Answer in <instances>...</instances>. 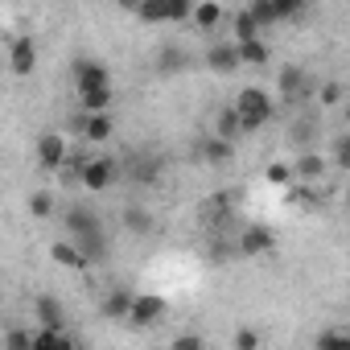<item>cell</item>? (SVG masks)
<instances>
[{
  "instance_id": "obj_16",
  "label": "cell",
  "mask_w": 350,
  "mask_h": 350,
  "mask_svg": "<svg viewBox=\"0 0 350 350\" xmlns=\"http://www.w3.org/2000/svg\"><path fill=\"white\" fill-rule=\"evenodd\" d=\"M33 313H38L42 325H62V321H66V317H62V301L50 297V293H42V297L33 301Z\"/></svg>"
},
{
  "instance_id": "obj_25",
  "label": "cell",
  "mask_w": 350,
  "mask_h": 350,
  "mask_svg": "<svg viewBox=\"0 0 350 350\" xmlns=\"http://www.w3.org/2000/svg\"><path fill=\"white\" fill-rule=\"evenodd\" d=\"M247 13L260 21V29H264V25H276V9H272V0H252Z\"/></svg>"
},
{
  "instance_id": "obj_23",
  "label": "cell",
  "mask_w": 350,
  "mask_h": 350,
  "mask_svg": "<svg viewBox=\"0 0 350 350\" xmlns=\"http://www.w3.org/2000/svg\"><path fill=\"white\" fill-rule=\"evenodd\" d=\"M29 215H33V219H50V215H54V194H50V190L29 194Z\"/></svg>"
},
{
  "instance_id": "obj_27",
  "label": "cell",
  "mask_w": 350,
  "mask_h": 350,
  "mask_svg": "<svg viewBox=\"0 0 350 350\" xmlns=\"http://www.w3.org/2000/svg\"><path fill=\"white\" fill-rule=\"evenodd\" d=\"M272 9H276V21H293L305 9V0H272Z\"/></svg>"
},
{
  "instance_id": "obj_6",
  "label": "cell",
  "mask_w": 350,
  "mask_h": 350,
  "mask_svg": "<svg viewBox=\"0 0 350 350\" xmlns=\"http://www.w3.org/2000/svg\"><path fill=\"white\" fill-rule=\"evenodd\" d=\"M235 252H239V256H268V252H276V231L252 223V227L235 239Z\"/></svg>"
},
{
  "instance_id": "obj_10",
  "label": "cell",
  "mask_w": 350,
  "mask_h": 350,
  "mask_svg": "<svg viewBox=\"0 0 350 350\" xmlns=\"http://www.w3.org/2000/svg\"><path fill=\"white\" fill-rule=\"evenodd\" d=\"M321 173H325V157L317 148H305L297 157V165H293V182H317Z\"/></svg>"
},
{
  "instance_id": "obj_13",
  "label": "cell",
  "mask_w": 350,
  "mask_h": 350,
  "mask_svg": "<svg viewBox=\"0 0 350 350\" xmlns=\"http://www.w3.org/2000/svg\"><path fill=\"white\" fill-rule=\"evenodd\" d=\"M50 256H54V264H62V268H70V272H87V256H83L70 239H58V243L50 247Z\"/></svg>"
},
{
  "instance_id": "obj_2",
  "label": "cell",
  "mask_w": 350,
  "mask_h": 350,
  "mask_svg": "<svg viewBox=\"0 0 350 350\" xmlns=\"http://www.w3.org/2000/svg\"><path fill=\"white\" fill-rule=\"evenodd\" d=\"M231 107H235V116H239V128H243V132H260V128L272 120V111H276V107H272V95H268L264 87H243V91L235 95V103H231Z\"/></svg>"
},
{
  "instance_id": "obj_24",
  "label": "cell",
  "mask_w": 350,
  "mask_h": 350,
  "mask_svg": "<svg viewBox=\"0 0 350 350\" xmlns=\"http://www.w3.org/2000/svg\"><path fill=\"white\" fill-rule=\"evenodd\" d=\"M124 227L136 231V235H148V231H152V215H144V211H124Z\"/></svg>"
},
{
  "instance_id": "obj_35",
  "label": "cell",
  "mask_w": 350,
  "mask_h": 350,
  "mask_svg": "<svg viewBox=\"0 0 350 350\" xmlns=\"http://www.w3.org/2000/svg\"><path fill=\"white\" fill-rule=\"evenodd\" d=\"M219 5H223V0H219Z\"/></svg>"
},
{
  "instance_id": "obj_11",
  "label": "cell",
  "mask_w": 350,
  "mask_h": 350,
  "mask_svg": "<svg viewBox=\"0 0 350 350\" xmlns=\"http://www.w3.org/2000/svg\"><path fill=\"white\" fill-rule=\"evenodd\" d=\"M309 87H313V79H309L301 66H284V70H280V91H284L288 99H305Z\"/></svg>"
},
{
  "instance_id": "obj_30",
  "label": "cell",
  "mask_w": 350,
  "mask_h": 350,
  "mask_svg": "<svg viewBox=\"0 0 350 350\" xmlns=\"http://www.w3.org/2000/svg\"><path fill=\"white\" fill-rule=\"evenodd\" d=\"M235 346H239V350H256V346H260V334H256V329H239V334H235Z\"/></svg>"
},
{
  "instance_id": "obj_17",
  "label": "cell",
  "mask_w": 350,
  "mask_h": 350,
  "mask_svg": "<svg viewBox=\"0 0 350 350\" xmlns=\"http://www.w3.org/2000/svg\"><path fill=\"white\" fill-rule=\"evenodd\" d=\"M190 21H194L198 29H215V25L223 21V5H219V0H202V5L190 9Z\"/></svg>"
},
{
  "instance_id": "obj_32",
  "label": "cell",
  "mask_w": 350,
  "mask_h": 350,
  "mask_svg": "<svg viewBox=\"0 0 350 350\" xmlns=\"http://www.w3.org/2000/svg\"><path fill=\"white\" fill-rule=\"evenodd\" d=\"M350 342V334H321L317 338V346H346Z\"/></svg>"
},
{
  "instance_id": "obj_21",
  "label": "cell",
  "mask_w": 350,
  "mask_h": 350,
  "mask_svg": "<svg viewBox=\"0 0 350 350\" xmlns=\"http://www.w3.org/2000/svg\"><path fill=\"white\" fill-rule=\"evenodd\" d=\"M202 161H211V165H219V161H231V140H223V136L206 140V144H202Z\"/></svg>"
},
{
  "instance_id": "obj_3",
  "label": "cell",
  "mask_w": 350,
  "mask_h": 350,
  "mask_svg": "<svg viewBox=\"0 0 350 350\" xmlns=\"http://www.w3.org/2000/svg\"><path fill=\"white\" fill-rule=\"evenodd\" d=\"M194 9V0H140L136 17L144 25H165V21H186Z\"/></svg>"
},
{
  "instance_id": "obj_22",
  "label": "cell",
  "mask_w": 350,
  "mask_h": 350,
  "mask_svg": "<svg viewBox=\"0 0 350 350\" xmlns=\"http://www.w3.org/2000/svg\"><path fill=\"white\" fill-rule=\"evenodd\" d=\"M260 33H264V29H260V21L243 9V13L235 17V42H247V38H260Z\"/></svg>"
},
{
  "instance_id": "obj_8",
  "label": "cell",
  "mask_w": 350,
  "mask_h": 350,
  "mask_svg": "<svg viewBox=\"0 0 350 350\" xmlns=\"http://www.w3.org/2000/svg\"><path fill=\"white\" fill-rule=\"evenodd\" d=\"M9 66H13V75H21V79L33 75V66H38V46H33V38H13V46H9Z\"/></svg>"
},
{
  "instance_id": "obj_20",
  "label": "cell",
  "mask_w": 350,
  "mask_h": 350,
  "mask_svg": "<svg viewBox=\"0 0 350 350\" xmlns=\"http://www.w3.org/2000/svg\"><path fill=\"white\" fill-rule=\"evenodd\" d=\"M128 178H132L136 186H152V182L161 178V161H152V157H144V161H136V165L128 169Z\"/></svg>"
},
{
  "instance_id": "obj_5",
  "label": "cell",
  "mask_w": 350,
  "mask_h": 350,
  "mask_svg": "<svg viewBox=\"0 0 350 350\" xmlns=\"http://www.w3.org/2000/svg\"><path fill=\"white\" fill-rule=\"evenodd\" d=\"M165 317V297L157 293H132V305H128V321L132 325H157Z\"/></svg>"
},
{
  "instance_id": "obj_9",
  "label": "cell",
  "mask_w": 350,
  "mask_h": 350,
  "mask_svg": "<svg viewBox=\"0 0 350 350\" xmlns=\"http://www.w3.org/2000/svg\"><path fill=\"white\" fill-rule=\"evenodd\" d=\"M75 87H111V70L95 58H75Z\"/></svg>"
},
{
  "instance_id": "obj_29",
  "label": "cell",
  "mask_w": 350,
  "mask_h": 350,
  "mask_svg": "<svg viewBox=\"0 0 350 350\" xmlns=\"http://www.w3.org/2000/svg\"><path fill=\"white\" fill-rule=\"evenodd\" d=\"M5 346H33V334L29 329H9L5 334Z\"/></svg>"
},
{
  "instance_id": "obj_28",
  "label": "cell",
  "mask_w": 350,
  "mask_h": 350,
  "mask_svg": "<svg viewBox=\"0 0 350 350\" xmlns=\"http://www.w3.org/2000/svg\"><path fill=\"white\" fill-rule=\"evenodd\" d=\"M268 182H272V186H288V182H293V165L272 161V165H268Z\"/></svg>"
},
{
  "instance_id": "obj_18",
  "label": "cell",
  "mask_w": 350,
  "mask_h": 350,
  "mask_svg": "<svg viewBox=\"0 0 350 350\" xmlns=\"http://www.w3.org/2000/svg\"><path fill=\"white\" fill-rule=\"evenodd\" d=\"M128 305H132V293L128 288H111L107 301H103V317L107 321H120V317H128Z\"/></svg>"
},
{
  "instance_id": "obj_4",
  "label": "cell",
  "mask_w": 350,
  "mask_h": 350,
  "mask_svg": "<svg viewBox=\"0 0 350 350\" xmlns=\"http://www.w3.org/2000/svg\"><path fill=\"white\" fill-rule=\"evenodd\" d=\"M75 128H79V136L87 144H107L116 136V120L107 111H83V116H75Z\"/></svg>"
},
{
  "instance_id": "obj_1",
  "label": "cell",
  "mask_w": 350,
  "mask_h": 350,
  "mask_svg": "<svg viewBox=\"0 0 350 350\" xmlns=\"http://www.w3.org/2000/svg\"><path fill=\"white\" fill-rule=\"evenodd\" d=\"M66 227H70V243L87 256V264H95V260H103L107 256V239H103V223H99V215L95 211H83V206H75L70 211V219H66Z\"/></svg>"
},
{
  "instance_id": "obj_7",
  "label": "cell",
  "mask_w": 350,
  "mask_h": 350,
  "mask_svg": "<svg viewBox=\"0 0 350 350\" xmlns=\"http://www.w3.org/2000/svg\"><path fill=\"white\" fill-rule=\"evenodd\" d=\"M66 157H70V148H66V136L62 132H42L38 136V165L42 169H62Z\"/></svg>"
},
{
  "instance_id": "obj_26",
  "label": "cell",
  "mask_w": 350,
  "mask_h": 350,
  "mask_svg": "<svg viewBox=\"0 0 350 350\" xmlns=\"http://www.w3.org/2000/svg\"><path fill=\"white\" fill-rule=\"evenodd\" d=\"M317 103H321V107H334V103H342V83H338V79L321 83V91H317Z\"/></svg>"
},
{
  "instance_id": "obj_34",
  "label": "cell",
  "mask_w": 350,
  "mask_h": 350,
  "mask_svg": "<svg viewBox=\"0 0 350 350\" xmlns=\"http://www.w3.org/2000/svg\"><path fill=\"white\" fill-rule=\"evenodd\" d=\"M116 5H120V9H128V13H136V5H140V0H116Z\"/></svg>"
},
{
  "instance_id": "obj_33",
  "label": "cell",
  "mask_w": 350,
  "mask_h": 350,
  "mask_svg": "<svg viewBox=\"0 0 350 350\" xmlns=\"http://www.w3.org/2000/svg\"><path fill=\"white\" fill-rule=\"evenodd\" d=\"M173 346H178V350H198V346H202V338H194V334H182L178 342H173Z\"/></svg>"
},
{
  "instance_id": "obj_12",
  "label": "cell",
  "mask_w": 350,
  "mask_h": 350,
  "mask_svg": "<svg viewBox=\"0 0 350 350\" xmlns=\"http://www.w3.org/2000/svg\"><path fill=\"white\" fill-rule=\"evenodd\" d=\"M206 66H211L215 75H231V70H239L235 42H231V46H211V50H206Z\"/></svg>"
},
{
  "instance_id": "obj_19",
  "label": "cell",
  "mask_w": 350,
  "mask_h": 350,
  "mask_svg": "<svg viewBox=\"0 0 350 350\" xmlns=\"http://www.w3.org/2000/svg\"><path fill=\"white\" fill-rule=\"evenodd\" d=\"M215 136H223V140H239L243 136V128H239V116H235V107H223L219 111V120H215Z\"/></svg>"
},
{
  "instance_id": "obj_14",
  "label": "cell",
  "mask_w": 350,
  "mask_h": 350,
  "mask_svg": "<svg viewBox=\"0 0 350 350\" xmlns=\"http://www.w3.org/2000/svg\"><path fill=\"white\" fill-rule=\"evenodd\" d=\"M111 99H116L111 87H79V107L83 111H107Z\"/></svg>"
},
{
  "instance_id": "obj_31",
  "label": "cell",
  "mask_w": 350,
  "mask_h": 350,
  "mask_svg": "<svg viewBox=\"0 0 350 350\" xmlns=\"http://www.w3.org/2000/svg\"><path fill=\"white\" fill-rule=\"evenodd\" d=\"M182 62H186V58H182L178 50H165V58H161V70H178Z\"/></svg>"
},
{
  "instance_id": "obj_15",
  "label": "cell",
  "mask_w": 350,
  "mask_h": 350,
  "mask_svg": "<svg viewBox=\"0 0 350 350\" xmlns=\"http://www.w3.org/2000/svg\"><path fill=\"white\" fill-rule=\"evenodd\" d=\"M235 54H239V66H264V62H268V46H264V38L235 42Z\"/></svg>"
}]
</instances>
